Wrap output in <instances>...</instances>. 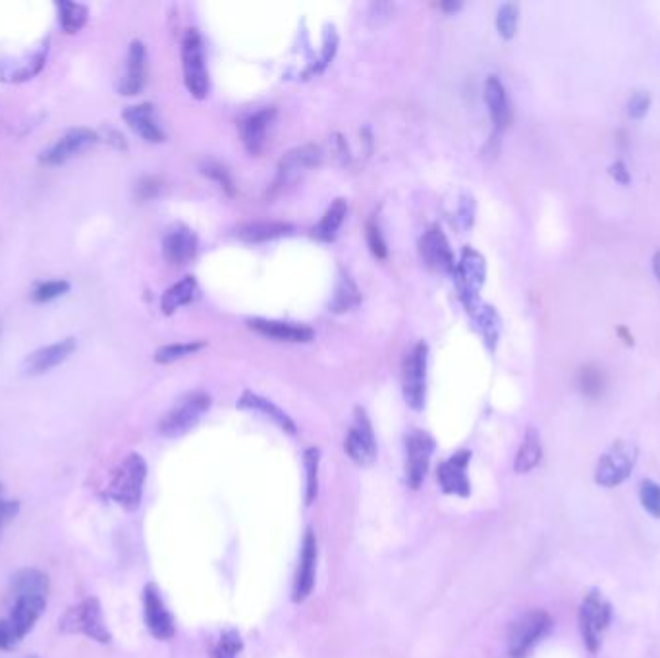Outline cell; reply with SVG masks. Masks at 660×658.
Masks as SVG:
<instances>
[{"mask_svg": "<svg viewBox=\"0 0 660 658\" xmlns=\"http://www.w3.org/2000/svg\"><path fill=\"white\" fill-rule=\"evenodd\" d=\"M78 350V338L66 336L58 342L47 344L43 348H37L22 361V373L26 377H41L45 373H51L62 363H66Z\"/></svg>", "mask_w": 660, "mask_h": 658, "instance_id": "7c38bea8", "label": "cell"}, {"mask_svg": "<svg viewBox=\"0 0 660 658\" xmlns=\"http://www.w3.org/2000/svg\"><path fill=\"white\" fill-rule=\"evenodd\" d=\"M440 8L446 10V12H456V10L462 8V4L460 2H444V4H440Z\"/></svg>", "mask_w": 660, "mask_h": 658, "instance_id": "9f6ffc18", "label": "cell"}, {"mask_svg": "<svg viewBox=\"0 0 660 658\" xmlns=\"http://www.w3.org/2000/svg\"><path fill=\"white\" fill-rule=\"evenodd\" d=\"M294 232V226L290 222H280V220H253L246 222L238 228V238L248 242V244H263L271 242L276 238L290 236Z\"/></svg>", "mask_w": 660, "mask_h": 658, "instance_id": "f1b7e54d", "label": "cell"}, {"mask_svg": "<svg viewBox=\"0 0 660 658\" xmlns=\"http://www.w3.org/2000/svg\"><path fill=\"white\" fill-rule=\"evenodd\" d=\"M197 236L186 224H174L163 238V255L170 265H188L197 253Z\"/></svg>", "mask_w": 660, "mask_h": 658, "instance_id": "7402d4cb", "label": "cell"}, {"mask_svg": "<svg viewBox=\"0 0 660 658\" xmlns=\"http://www.w3.org/2000/svg\"><path fill=\"white\" fill-rule=\"evenodd\" d=\"M10 591L14 599L18 597H33V599H47L51 591L49 576L37 568H24L16 572L10 581Z\"/></svg>", "mask_w": 660, "mask_h": 658, "instance_id": "83f0119b", "label": "cell"}, {"mask_svg": "<svg viewBox=\"0 0 660 658\" xmlns=\"http://www.w3.org/2000/svg\"><path fill=\"white\" fill-rule=\"evenodd\" d=\"M460 217L458 219L462 220V228H469L473 224V215H475V203L471 197H464L462 199V207H460Z\"/></svg>", "mask_w": 660, "mask_h": 658, "instance_id": "816d5d0a", "label": "cell"}, {"mask_svg": "<svg viewBox=\"0 0 660 658\" xmlns=\"http://www.w3.org/2000/svg\"><path fill=\"white\" fill-rule=\"evenodd\" d=\"M616 334L622 338V342H624L626 346H633V344H635V338H633L632 332H630V329H628L626 325H620V327L616 329Z\"/></svg>", "mask_w": 660, "mask_h": 658, "instance_id": "db71d44e", "label": "cell"}, {"mask_svg": "<svg viewBox=\"0 0 660 658\" xmlns=\"http://www.w3.org/2000/svg\"><path fill=\"white\" fill-rule=\"evenodd\" d=\"M653 95L647 89H635L626 101V114L630 120H643L651 112Z\"/></svg>", "mask_w": 660, "mask_h": 658, "instance_id": "b9f144b4", "label": "cell"}, {"mask_svg": "<svg viewBox=\"0 0 660 658\" xmlns=\"http://www.w3.org/2000/svg\"><path fill=\"white\" fill-rule=\"evenodd\" d=\"M20 643V639L16 637V633L12 630L8 620H0V649L2 651H12L16 649Z\"/></svg>", "mask_w": 660, "mask_h": 658, "instance_id": "f907efd6", "label": "cell"}, {"mask_svg": "<svg viewBox=\"0 0 660 658\" xmlns=\"http://www.w3.org/2000/svg\"><path fill=\"white\" fill-rule=\"evenodd\" d=\"M58 630L68 635H85L91 641L109 645L112 641L105 612L97 597H87L70 606L58 620Z\"/></svg>", "mask_w": 660, "mask_h": 658, "instance_id": "3957f363", "label": "cell"}, {"mask_svg": "<svg viewBox=\"0 0 660 658\" xmlns=\"http://www.w3.org/2000/svg\"><path fill=\"white\" fill-rule=\"evenodd\" d=\"M147 83V47L141 41H132L128 47L126 64L116 89L124 97H136Z\"/></svg>", "mask_w": 660, "mask_h": 658, "instance_id": "e0dca14e", "label": "cell"}, {"mask_svg": "<svg viewBox=\"0 0 660 658\" xmlns=\"http://www.w3.org/2000/svg\"><path fill=\"white\" fill-rule=\"evenodd\" d=\"M319 462H321V452L319 448H307L303 454V464H305V504L311 506L317 498L319 491Z\"/></svg>", "mask_w": 660, "mask_h": 658, "instance_id": "74e56055", "label": "cell"}, {"mask_svg": "<svg viewBox=\"0 0 660 658\" xmlns=\"http://www.w3.org/2000/svg\"><path fill=\"white\" fill-rule=\"evenodd\" d=\"M0 334H2V325H0Z\"/></svg>", "mask_w": 660, "mask_h": 658, "instance_id": "6f0895ef", "label": "cell"}, {"mask_svg": "<svg viewBox=\"0 0 660 658\" xmlns=\"http://www.w3.org/2000/svg\"><path fill=\"white\" fill-rule=\"evenodd\" d=\"M454 278H456V284H458L460 298H462V302L466 305L469 313L481 303L479 294H481V288L485 286V280H487V261H485V257L473 247H464V251L460 255V261L456 263Z\"/></svg>", "mask_w": 660, "mask_h": 658, "instance_id": "9c48e42d", "label": "cell"}, {"mask_svg": "<svg viewBox=\"0 0 660 658\" xmlns=\"http://www.w3.org/2000/svg\"><path fill=\"white\" fill-rule=\"evenodd\" d=\"M485 103L496 132H504L512 124V105L508 91L498 76H489L485 82Z\"/></svg>", "mask_w": 660, "mask_h": 658, "instance_id": "cb8c5ba5", "label": "cell"}, {"mask_svg": "<svg viewBox=\"0 0 660 658\" xmlns=\"http://www.w3.org/2000/svg\"><path fill=\"white\" fill-rule=\"evenodd\" d=\"M554 620L547 610L535 608L522 614L508 631V655L510 658H527L537 645L549 637Z\"/></svg>", "mask_w": 660, "mask_h": 658, "instance_id": "5b68a950", "label": "cell"}, {"mask_svg": "<svg viewBox=\"0 0 660 658\" xmlns=\"http://www.w3.org/2000/svg\"><path fill=\"white\" fill-rule=\"evenodd\" d=\"M143 620L155 639L166 641L174 635V620L168 612L161 591L155 583H147L143 589Z\"/></svg>", "mask_w": 660, "mask_h": 658, "instance_id": "9a60e30c", "label": "cell"}, {"mask_svg": "<svg viewBox=\"0 0 660 658\" xmlns=\"http://www.w3.org/2000/svg\"><path fill=\"white\" fill-rule=\"evenodd\" d=\"M639 462V448L632 440H614L599 456L593 479L601 489H616L632 477Z\"/></svg>", "mask_w": 660, "mask_h": 658, "instance_id": "277c9868", "label": "cell"}, {"mask_svg": "<svg viewBox=\"0 0 660 658\" xmlns=\"http://www.w3.org/2000/svg\"><path fill=\"white\" fill-rule=\"evenodd\" d=\"M101 141L99 132L91 128H70L60 138H56L47 149L39 153V163L43 166H62L93 149Z\"/></svg>", "mask_w": 660, "mask_h": 658, "instance_id": "30bf717a", "label": "cell"}, {"mask_svg": "<svg viewBox=\"0 0 660 658\" xmlns=\"http://www.w3.org/2000/svg\"><path fill=\"white\" fill-rule=\"evenodd\" d=\"M367 244H369L371 253L377 259H385L388 249H386V242L385 238H383V232H381V226L375 220H369L367 222Z\"/></svg>", "mask_w": 660, "mask_h": 658, "instance_id": "f6af8a7d", "label": "cell"}, {"mask_svg": "<svg viewBox=\"0 0 660 658\" xmlns=\"http://www.w3.org/2000/svg\"><path fill=\"white\" fill-rule=\"evenodd\" d=\"M641 508L655 520H660V483L655 479H643L639 485Z\"/></svg>", "mask_w": 660, "mask_h": 658, "instance_id": "60d3db41", "label": "cell"}, {"mask_svg": "<svg viewBox=\"0 0 660 658\" xmlns=\"http://www.w3.org/2000/svg\"><path fill=\"white\" fill-rule=\"evenodd\" d=\"M321 161H323V149L315 143L300 145V147L288 151L282 157V161L278 163L276 186H286V184L298 180L309 168L321 165Z\"/></svg>", "mask_w": 660, "mask_h": 658, "instance_id": "2e32d148", "label": "cell"}, {"mask_svg": "<svg viewBox=\"0 0 660 658\" xmlns=\"http://www.w3.org/2000/svg\"><path fill=\"white\" fill-rule=\"evenodd\" d=\"M520 6L514 2H504L496 12V31L504 41H512L518 33Z\"/></svg>", "mask_w": 660, "mask_h": 658, "instance_id": "f35d334b", "label": "cell"}, {"mask_svg": "<svg viewBox=\"0 0 660 658\" xmlns=\"http://www.w3.org/2000/svg\"><path fill=\"white\" fill-rule=\"evenodd\" d=\"M238 408L265 415L267 419H271L275 425H278L288 435H296V431H298L294 419L288 413L280 410L271 400H267V398L255 394V392H249V390L248 392H244L242 398H240V402H238Z\"/></svg>", "mask_w": 660, "mask_h": 658, "instance_id": "4316f807", "label": "cell"}, {"mask_svg": "<svg viewBox=\"0 0 660 658\" xmlns=\"http://www.w3.org/2000/svg\"><path fill=\"white\" fill-rule=\"evenodd\" d=\"M608 176L618 184V186H630L633 182L632 170L626 165V161L616 159L608 165Z\"/></svg>", "mask_w": 660, "mask_h": 658, "instance_id": "7dc6e473", "label": "cell"}, {"mask_svg": "<svg viewBox=\"0 0 660 658\" xmlns=\"http://www.w3.org/2000/svg\"><path fill=\"white\" fill-rule=\"evenodd\" d=\"M348 215V203L346 199H336L329 207V211L325 213V217L321 222L313 228V236L321 242H332L338 234V230L342 228L344 219Z\"/></svg>", "mask_w": 660, "mask_h": 658, "instance_id": "836d02e7", "label": "cell"}, {"mask_svg": "<svg viewBox=\"0 0 660 658\" xmlns=\"http://www.w3.org/2000/svg\"><path fill=\"white\" fill-rule=\"evenodd\" d=\"M197 292H199L197 280L193 276H184L180 282L172 284L166 290L165 294H163V298H161V309H163V313L165 315L176 313L180 307L192 303L195 300V296H197Z\"/></svg>", "mask_w": 660, "mask_h": 658, "instance_id": "d6a6232c", "label": "cell"}, {"mask_svg": "<svg viewBox=\"0 0 660 658\" xmlns=\"http://www.w3.org/2000/svg\"><path fill=\"white\" fill-rule=\"evenodd\" d=\"M315 572H317V537L313 529H307L303 537L298 570L294 577V587H292L294 603H303L311 595L315 585Z\"/></svg>", "mask_w": 660, "mask_h": 658, "instance_id": "ac0fdd59", "label": "cell"}, {"mask_svg": "<svg viewBox=\"0 0 660 658\" xmlns=\"http://www.w3.org/2000/svg\"><path fill=\"white\" fill-rule=\"evenodd\" d=\"M124 122L138 134L139 138L145 139L147 143H163L166 139L165 130L159 122L157 110L153 103H139L126 107L122 112Z\"/></svg>", "mask_w": 660, "mask_h": 658, "instance_id": "44dd1931", "label": "cell"}, {"mask_svg": "<svg viewBox=\"0 0 660 658\" xmlns=\"http://www.w3.org/2000/svg\"><path fill=\"white\" fill-rule=\"evenodd\" d=\"M275 116V109H261L249 114L248 118L242 120L240 134H242V143H244L249 155H259L261 153V149L265 145L267 132H269Z\"/></svg>", "mask_w": 660, "mask_h": 658, "instance_id": "d4e9b609", "label": "cell"}, {"mask_svg": "<svg viewBox=\"0 0 660 658\" xmlns=\"http://www.w3.org/2000/svg\"><path fill=\"white\" fill-rule=\"evenodd\" d=\"M344 448H346V454L350 456V460L358 466H371L377 458V440L373 433V425L363 408L356 410L354 423L348 431Z\"/></svg>", "mask_w": 660, "mask_h": 658, "instance_id": "4fadbf2b", "label": "cell"}, {"mask_svg": "<svg viewBox=\"0 0 660 658\" xmlns=\"http://www.w3.org/2000/svg\"><path fill=\"white\" fill-rule=\"evenodd\" d=\"M51 55V37L41 39V43L26 51L22 55L0 56V82L14 85V83H28L35 80L47 66Z\"/></svg>", "mask_w": 660, "mask_h": 658, "instance_id": "52a82bcc", "label": "cell"}, {"mask_svg": "<svg viewBox=\"0 0 660 658\" xmlns=\"http://www.w3.org/2000/svg\"><path fill=\"white\" fill-rule=\"evenodd\" d=\"M427 365H429V348H427V344L419 342L417 346H413L412 352L404 359V371H402L404 398H406L408 406L415 412L425 408Z\"/></svg>", "mask_w": 660, "mask_h": 658, "instance_id": "8fae6325", "label": "cell"}, {"mask_svg": "<svg viewBox=\"0 0 660 658\" xmlns=\"http://www.w3.org/2000/svg\"><path fill=\"white\" fill-rule=\"evenodd\" d=\"M469 460H471V452L460 450L440 464L437 477H439L442 493L454 494V496H462V498L469 496L471 493V483H469L468 477Z\"/></svg>", "mask_w": 660, "mask_h": 658, "instance_id": "ffe728a7", "label": "cell"}, {"mask_svg": "<svg viewBox=\"0 0 660 658\" xmlns=\"http://www.w3.org/2000/svg\"><path fill=\"white\" fill-rule=\"evenodd\" d=\"M421 257L427 267H431L439 273H446V275L456 273V259H454L452 247L448 244L442 228L437 224L431 226L425 232V236L421 238Z\"/></svg>", "mask_w": 660, "mask_h": 658, "instance_id": "d6986e66", "label": "cell"}, {"mask_svg": "<svg viewBox=\"0 0 660 658\" xmlns=\"http://www.w3.org/2000/svg\"><path fill=\"white\" fill-rule=\"evenodd\" d=\"M107 141H109L112 147H116V149H120V151L128 147L126 138H124L120 132H116V130H109V132H107Z\"/></svg>", "mask_w": 660, "mask_h": 658, "instance_id": "f5cc1de1", "label": "cell"}, {"mask_svg": "<svg viewBox=\"0 0 660 658\" xmlns=\"http://www.w3.org/2000/svg\"><path fill=\"white\" fill-rule=\"evenodd\" d=\"M18 512H20V502L6 498L4 487L0 485V529L12 518H16Z\"/></svg>", "mask_w": 660, "mask_h": 658, "instance_id": "c3c4849f", "label": "cell"}, {"mask_svg": "<svg viewBox=\"0 0 660 658\" xmlns=\"http://www.w3.org/2000/svg\"><path fill=\"white\" fill-rule=\"evenodd\" d=\"M182 68L184 83L195 99H205L209 95V70L205 64L203 41L197 29H188L182 39Z\"/></svg>", "mask_w": 660, "mask_h": 658, "instance_id": "ba28073f", "label": "cell"}, {"mask_svg": "<svg viewBox=\"0 0 660 658\" xmlns=\"http://www.w3.org/2000/svg\"><path fill=\"white\" fill-rule=\"evenodd\" d=\"M205 344L203 342H178V344H166L163 348H159L155 352V361L157 363H174L178 359H184V357L193 356L197 354L199 350H203Z\"/></svg>", "mask_w": 660, "mask_h": 658, "instance_id": "ab89813d", "label": "cell"}, {"mask_svg": "<svg viewBox=\"0 0 660 658\" xmlns=\"http://www.w3.org/2000/svg\"><path fill=\"white\" fill-rule=\"evenodd\" d=\"M45 608H47V599H33V597L14 599L12 612L6 620L10 622L12 630L20 641L28 635L29 631L33 630L37 620L43 616Z\"/></svg>", "mask_w": 660, "mask_h": 658, "instance_id": "484cf974", "label": "cell"}, {"mask_svg": "<svg viewBox=\"0 0 660 658\" xmlns=\"http://www.w3.org/2000/svg\"><path fill=\"white\" fill-rule=\"evenodd\" d=\"M201 172H203L205 176H209L211 180H215L224 192L230 193V195L234 193L232 178H230V174H228V170H226L224 166L215 163V161H207V163L201 165Z\"/></svg>", "mask_w": 660, "mask_h": 658, "instance_id": "ee69618b", "label": "cell"}, {"mask_svg": "<svg viewBox=\"0 0 660 658\" xmlns=\"http://www.w3.org/2000/svg\"><path fill=\"white\" fill-rule=\"evenodd\" d=\"M543 460V442H541V433L535 427H529L523 435L520 450L514 460V469L516 473H529L535 467L541 464Z\"/></svg>", "mask_w": 660, "mask_h": 658, "instance_id": "1f68e13d", "label": "cell"}, {"mask_svg": "<svg viewBox=\"0 0 660 658\" xmlns=\"http://www.w3.org/2000/svg\"><path fill=\"white\" fill-rule=\"evenodd\" d=\"M163 192V182L157 176H143L136 184V197L139 201H151Z\"/></svg>", "mask_w": 660, "mask_h": 658, "instance_id": "bcb514c9", "label": "cell"}, {"mask_svg": "<svg viewBox=\"0 0 660 658\" xmlns=\"http://www.w3.org/2000/svg\"><path fill=\"white\" fill-rule=\"evenodd\" d=\"M651 271H653V276L657 278V282L660 284V249H657L651 257Z\"/></svg>", "mask_w": 660, "mask_h": 658, "instance_id": "11a10c76", "label": "cell"}, {"mask_svg": "<svg viewBox=\"0 0 660 658\" xmlns=\"http://www.w3.org/2000/svg\"><path fill=\"white\" fill-rule=\"evenodd\" d=\"M56 22L58 28L66 35L80 33L89 22V6L74 0H58L55 2Z\"/></svg>", "mask_w": 660, "mask_h": 658, "instance_id": "4dcf8cb0", "label": "cell"}, {"mask_svg": "<svg viewBox=\"0 0 660 658\" xmlns=\"http://www.w3.org/2000/svg\"><path fill=\"white\" fill-rule=\"evenodd\" d=\"M473 317L475 329L481 334L485 346L489 348L491 354H495L496 346L500 342V332H502V319L498 315L495 307L491 303H479L473 311H469Z\"/></svg>", "mask_w": 660, "mask_h": 658, "instance_id": "f546056e", "label": "cell"}, {"mask_svg": "<svg viewBox=\"0 0 660 658\" xmlns=\"http://www.w3.org/2000/svg\"><path fill=\"white\" fill-rule=\"evenodd\" d=\"M72 290V284L70 280L66 278H51V280H43V282H37L31 290V302L39 303H51L64 298L68 292Z\"/></svg>", "mask_w": 660, "mask_h": 658, "instance_id": "8d00e7d4", "label": "cell"}, {"mask_svg": "<svg viewBox=\"0 0 660 658\" xmlns=\"http://www.w3.org/2000/svg\"><path fill=\"white\" fill-rule=\"evenodd\" d=\"M336 45H338V37H336V31L330 28L325 31V41H323V53H321V58H319V68L317 72H321L330 60L332 56L336 53Z\"/></svg>", "mask_w": 660, "mask_h": 658, "instance_id": "681fc988", "label": "cell"}, {"mask_svg": "<svg viewBox=\"0 0 660 658\" xmlns=\"http://www.w3.org/2000/svg\"><path fill=\"white\" fill-rule=\"evenodd\" d=\"M211 408V396L207 392H190L184 398H180L172 410L166 413L159 423V433L168 439L182 437L190 429H193L199 419L209 412Z\"/></svg>", "mask_w": 660, "mask_h": 658, "instance_id": "8992f818", "label": "cell"}, {"mask_svg": "<svg viewBox=\"0 0 660 658\" xmlns=\"http://www.w3.org/2000/svg\"><path fill=\"white\" fill-rule=\"evenodd\" d=\"M614 618V608L601 589H591L579 604L578 626L583 647L597 655L603 647V637Z\"/></svg>", "mask_w": 660, "mask_h": 658, "instance_id": "6da1fadb", "label": "cell"}, {"mask_svg": "<svg viewBox=\"0 0 660 658\" xmlns=\"http://www.w3.org/2000/svg\"><path fill=\"white\" fill-rule=\"evenodd\" d=\"M147 479V462L141 454H130L110 475L107 498L128 512L138 510Z\"/></svg>", "mask_w": 660, "mask_h": 658, "instance_id": "7a4b0ae2", "label": "cell"}, {"mask_svg": "<svg viewBox=\"0 0 660 658\" xmlns=\"http://www.w3.org/2000/svg\"><path fill=\"white\" fill-rule=\"evenodd\" d=\"M249 329L273 338L278 342H290V344H305L315 338V332L305 325L286 323V321H275V319H249Z\"/></svg>", "mask_w": 660, "mask_h": 658, "instance_id": "603a6c76", "label": "cell"}, {"mask_svg": "<svg viewBox=\"0 0 660 658\" xmlns=\"http://www.w3.org/2000/svg\"><path fill=\"white\" fill-rule=\"evenodd\" d=\"M576 386H578L581 396H585L589 400H597L605 394L608 379H606L605 371L601 367L583 365L578 371Z\"/></svg>", "mask_w": 660, "mask_h": 658, "instance_id": "e575fe53", "label": "cell"}, {"mask_svg": "<svg viewBox=\"0 0 660 658\" xmlns=\"http://www.w3.org/2000/svg\"><path fill=\"white\" fill-rule=\"evenodd\" d=\"M359 302H361V294H359L356 282L350 276H340V280L336 284V290H334V298L330 303V309L334 313H346L352 307H356Z\"/></svg>", "mask_w": 660, "mask_h": 658, "instance_id": "d590c367", "label": "cell"}, {"mask_svg": "<svg viewBox=\"0 0 660 658\" xmlns=\"http://www.w3.org/2000/svg\"><path fill=\"white\" fill-rule=\"evenodd\" d=\"M28 658H39V657H35V655H33V657H28Z\"/></svg>", "mask_w": 660, "mask_h": 658, "instance_id": "680465c9", "label": "cell"}, {"mask_svg": "<svg viewBox=\"0 0 660 658\" xmlns=\"http://www.w3.org/2000/svg\"><path fill=\"white\" fill-rule=\"evenodd\" d=\"M242 647H244V643H242V637L238 631H224L213 655L215 658H236V655L242 651Z\"/></svg>", "mask_w": 660, "mask_h": 658, "instance_id": "7bdbcfd3", "label": "cell"}, {"mask_svg": "<svg viewBox=\"0 0 660 658\" xmlns=\"http://www.w3.org/2000/svg\"><path fill=\"white\" fill-rule=\"evenodd\" d=\"M408 460H406V483L417 491L425 481L431 456L435 452V440L425 431H413L406 440Z\"/></svg>", "mask_w": 660, "mask_h": 658, "instance_id": "5bb4252c", "label": "cell"}]
</instances>
